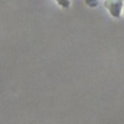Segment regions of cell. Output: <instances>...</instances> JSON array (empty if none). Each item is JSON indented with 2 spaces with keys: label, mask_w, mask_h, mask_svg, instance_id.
I'll return each mask as SVG.
<instances>
[{
  "label": "cell",
  "mask_w": 124,
  "mask_h": 124,
  "mask_svg": "<svg viewBox=\"0 0 124 124\" xmlns=\"http://www.w3.org/2000/svg\"><path fill=\"white\" fill-rule=\"evenodd\" d=\"M58 5H60L62 8H65V9H68L69 6H70V1L69 0H55Z\"/></svg>",
  "instance_id": "2"
},
{
  "label": "cell",
  "mask_w": 124,
  "mask_h": 124,
  "mask_svg": "<svg viewBox=\"0 0 124 124\" xmlns=\"http://www.w3.org/2000/svg\"><path fill=\"white\" fill-rule=\"evenodd\" d=\"M85 3L89 7H95V6L98 5V1L97 0H85Z\"/></svg>",
  "instance_id": "3"
},
{
  "label": "cell",
  "mask_w": 124,
  "mask_h": 124,
  "mask_svg": "<svg viewBox=\"0 0 124 124\" xmlns=\"http://www.w3.org/2000/svg\"><path fill=\"white\" fill-rule=\"evenodd\" d=\"M104 6L113 17H120V13L122 9L121 0H106L104 2Z\"/></svg>",
  "instance_id": "1"
}]
</instances>
